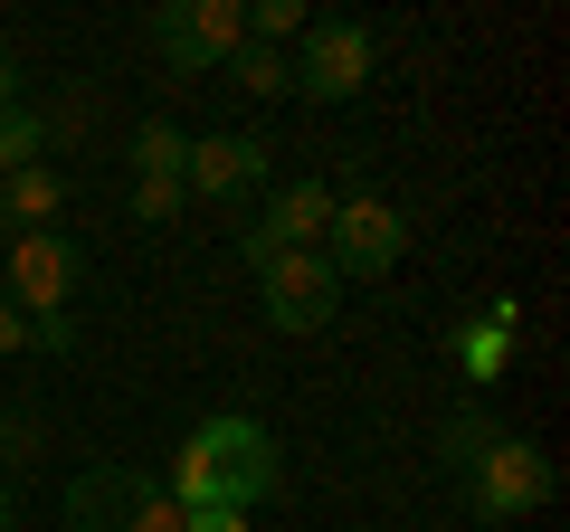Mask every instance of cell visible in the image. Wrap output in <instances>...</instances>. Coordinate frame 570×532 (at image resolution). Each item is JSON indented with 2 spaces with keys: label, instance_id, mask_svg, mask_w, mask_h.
<instances>
[{
  "label": "cell",
  "instance_id": "6da1fadb",
  "mask_svg": "<svg viewBox=\"0 0 570 532\" xmlns=\"http://www.w3.org/2000/svg\"><path fill=\"white\" fill-rule=\"evenodd\" d=\"M163 494L181 513H247V523H257V504H276V494H285V456H276V437H266V418L209 410L200 428L171 447Z\"/></svg>",
  "mask_w": 570,
  "mask_h": 532
},
{
  "label": "cell",
  "instance_id": "7a4b0ae2",
  "mask_svg": "<svg viewBox=\"0 0 570 532\" xmlns=\"http://www.w3.org/2000/svg\"><path fill=\"white\" fill-rule=\"evenodd\" d=\"M58 513H67V532H181V504L142 466H77Z\"/></svg>",
  "mask_w": 570,
  "mask_h": 532
},
{
  "label": "cell",
  "instance_id": "3957f363",
  "mask_svg": "<svg viewBox=\"0 0 570 532\" xmlns=\"http://www.w3.org/2000/svg\"><path fill=\"white\" fill-rule=\"evenodd\" d=\"M456 485H466V513H475V523H523V513H542L551 494H561V466H551V447H532V437L504 428L466 475H456Z\"/></svg>",
  "mask_w": 570,
  "mask_h": 532
},
{
  "label": "cell",
  "instance_id": "277c9868",
  "mask_svg": "<svg viewBox=\"0 0 570 532\" xmlns=\"http://www.w3.org/2000/svg\"><path fill=\"white\" fill-rule=\"evenodd\" d=\"M285 77H295V96H314V105H352V96H371V77H381V39H371L362 20H305Z\"/></svg>",
  "mask_w": 570,
  "mask_h": 532
},
{
  "label": "cell",
  "instance_id": "5b68a950",
  "mask_svg": "<svg viewBox=\"0 0 570 532\" xmlns=\"http://www.w3.org/2000/svg\"><path fill=\"white\" fill-rule=\"evenodd\" d=\"M400 257H409V209L381 200V190H343L324 219V266L352 286V276H390Z\"/></svg>",
  "mask_w": 570,
  "mask_h": 532
},
{
  "label": "cell",
  "instance_id": "8992f818",
  "mask_svg": "<svg viewBox=\"0 0 570 532\" xmlns=\"http://www.w3.org/2000/svg\"><path fill=\"white\" fill-rule=\"evenodd\" d=\"M238 39H247L238 0H163L153 10V48H163L171 77H219L238 58Z\"/></svg>",
  "mask_w": 570,
  "mask_h": 532
},
{
  "label": "cell",
  "instance_id": "52a82bcc",
  "mask_svg": "<svg viewBox=\"0 0 570 532\" xmlns=\"http://www.w3.org/2000/svg\"><path fill=\"white\" fill-rule=\"evenodd\" d=\"M86 286V247L67 238V228H20L10 238V266H0V295L20 314H67Z\"/></svg>",
  "mask_w": 570,
  "mask_h": 532
},
{
  "label": "cell",
  "instance_id": "ba28073f",
  "mask_svg": "<svg viewBox=\"0 0 570 532\" xmlns=\"http://www.w3.org/2000/svg\"><path fill=\"white\" fill-rule=\"evenodd\" d=\"M257 314L276 333H324L343 314V276L324 266V247H295V257H266L257 266Z\"/></svg>",
  "mask_w": 570,
  "mask_h": 532
},
{
  "label": "cell",
  "instance_id": "9c48e42d",
  "mask_svg": "<svg viewBox=\"0 0 570 532\" xmlns=\"http://www.w3.org/2000/svg\"><path fill=\"white\" fill-rule=\"evenodd\" d=\"M266 181H276V152L257 134H190V162H181L190 200H257Z\"/></svg>",
  "mask_w": 570,
  "mask_h": 532
},
{
  "label": "cell",
  "instance_id": "30bf717a",
  "mask_svg": "<svg viewBox=\"0 0 570 532\" xmlns=\"http://www.w3.org/2000/svg\"><path fill=\"white\" fill-rule=\"evenodd\" d=\"M333 200H343L333 181H285L276 200H266V219L238 238V257H247V266H266V257H295V247H324Z\"/></svg>",
  "mask_w": 570,
  "mask_h": 532
},
{
  "label": "cell",
  "instance_id": "8fae6325",
  "mask_svg": "<svg viewBox=\"0 0 570 532\" xmlns=\"http://www.w3.org/2000/svg\"><path fill=\"white\" fill-rule=\"evenodd\" d=\"M58 209H67V181L48 162H29V171L0 181V219H10V228H58Z\"/></svg>",
  "mask_w": 570,
  "mask_h": 532
},
{
  "label": "cell",
  "instance_id": "7c38bea8",
  "mask_svg": "<svg viewBox=\"0 0 570 532\" xmlns=\"http://www.w3.org/2000/svg\"><path fill=\"white\" fill-rule=\"evenodd\" d=\"M494 437H504V418H494L485 400H466V410H448V418H438V466H448V475H466L475 456L494 447Z\"/></svg>",
  "mask_w": 570,
  "mask_h": 532
},
{
  "label": "cell",
  "instance_id": "4fadbf2b",
  "mask_svg": "<svg viewBox=\"0 0 570 532\" xmlns=\"http://www.w3.org/2000/svg\"><path fill=\"white\" fill-rule=\"evenodd\" d=\"M181 162H190V134L171 115H142L134 124V181H181Z\"/></svg>",
  "mask_w": 570,
  "mask_h": 532
},
{
  "label": "cell",
  "instance_id": "5bb4252c",
  "mask_svg": "<svg viewBox=\"0 0 570 532\" xmlns=\"http://www.w3.org/2000/svg\"><path fill=\"white\" fill-rule=\"evenodd\" d=\"M448 352H456V371H466V381H504L513 333H494V324H456V333H448Z\"/></svg>",
  "mask_w": 570,
  "mask_h": 532
},
{
  "label": "cell",
  "instance_id": "9a60e30c",
  "mask_svg": "<svg viewBox=\"0 0 570 532\" xmlns=\"http://www.w3.org/2000/svg\"><path fill=\"white\" fill-rule=\"evenodd\" d=\"M29 162H48V115L39 105H10V115H0V181L29 171Z\"/></svg>",
  "mask_w": 570,
  "mask_h": 532
},
{
  "label": "cell",
  "instance_id": "2e32d148",
  "mask_svg": "<svg viewBox=\"0 0 570 532\" xmlns=\"http://www.w3.org/2000/svg\"><path fill=\"white\" fill-rule=\"evenodd\" d=\"M238 20H247V39L257 48H285V39H305V0H238Z\"/></svg>",
  "mask_w": 570,
  "mask_h": 532
},
{
  "label": "cell",
  "instance_id": "e0dca14e",
  "mask_svg": "<svg viewBox=\"0 0 570 532\" xmlns=\"http://www.w3.org/2000/svg\"><path fill=\"white\" fill-rule=\"evenodd\" d=\"M228 77H238L247 96H285V86H295V77H285V48H257V39H238V58H228Z\"/></svg>",
  "mask_w": 570,
  "mask_h": 532
},
{
  "label": "cell",
  "instance_id": "ac0fdd59",
  "mask_svg": "<svg viewBox=\"0 0 570 532\" xmlns=\"http://www.w3.org/2000/svg\"><path fill=\"white\" fill-rule=\"evenodd\" d=\"M181 209H190L181 181H134V219H142V228H171Z\"/></svg>",
  "mask_w": 570,
  "mask_h": 532
},
{
  "label": "cell",
  "instance_id": "d6986e66",
  "mask_svg": "<svg viewBox=\"0 0 570 532\" xmlns=\"http://www.w3.org/2000/svg\"><path fill=\"white\" fill-rule=\"evenodd\" d=\"M29 352L67 362V352H77V314H29Z\"/></svg>",
  "mask_w": 570,
  "mask_h": 532
},
{
  "label": "cell",
  "instance_id": "ffe728a7",
  "mask_svg": "<svg viewBox=\"0 0 570 532\" xmlns=\"http://www.w3.org/2000/svg\"><path fill=\"white\" fill-rule=\"evenodd\" d=\"M20 352H29V314L0 295V362H20Z\"/></svg>",
  "mask_w": 570,
  "mask_h": 532
},
{
  "label": "cell",
  "instance_id": "44dd1931",
  "mask_svg": "<svg viewBox=\"0 0 570 532\" xmlns=\"http://www.w3.org/2000/svg\"><path fill=\"white\" fill-rule=\"evenodd\" d=\"M181 532H257L247 513H181Z\"/></svg>",
  "mask_w": 570,
  "mask_h": 532
},
{
  "label": "cell",
  "instance_id": "7402d4cb",
  "mask_svg": "<svg viewBox=\"0 0 570 532\" xmlns=\"http://www.w3.org/2000/svg\"><path fill=\"white\" fill-rule=\"evenodd\" d=\"M10 105H20V58L0 48V115H10Z\"/></svg>",
  "mask_w": 570,
  "mask_h": 532
},
{
  "label": "cell",
  "instance_id": "603a6c76",
  "mask_svg": "<svg viewBox=\"0 0 570 532\" xmlns=\"http://www.w3.org/2000/svg\"><path fill=\"white\" fill-rule=\"evenodd\" d=\"M0 532H20V494L10 485H0Z\"/></svg>",
  "mask_w": 570,
  "mask_h": 532
}]
</instances>
